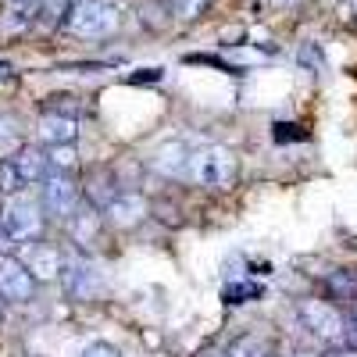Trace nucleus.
Wrapping results in <instances>:
<instances>
[{
  "mask_svg": "<svg viewBox=\"0 0 357 357\" xmlns=\"http://www.w3.org/2000/svg\"><path fill=\"white\" fill-rule=\"evenodd\" d=\"M240 175V158H236L229 146H200L193 151V161H190V172L186 178L193 186H204V190H229Z\"/></svg>",
  "mask_w": 357,
  "mask_h": 357,
  "instance_id": "nucleus-1",
  "label": "nucleus"
},
{
  "mask_svg": "<svg viewBox=\"0 0 357 357\" xmlns=\"http://www.w3.org/2000/svg\"><path fill=\"white\" fill-rule=\"evenodd\" d=\"M118 25H122V8L111 4V0H79L72 18L65 22L68 33L82 40H104L118 33Z\"/></svg>",
  "mask_w": 357,
  "mask_h": 357,
  "instance_id": "nucleus-2",
  "label": "nucleus"
},
{
  "mask_svg": "<svg viewBox=\"0 0 357 357\" xmlns=\"http://www.w3.org/2000/svg\"><path fill=\"white\" fill-rule=\"evenodd\" d=\"M0 222H4L15 247H29L43 236V204L25 200V197H11L8 207L0 211Z\"/></svg>",
  "mask_w": 357,
  "mask_h": 357,
  "instance_id": "nucleus-3",
  "label": "nucleus"
},
{
  "mask_svg": "<svg viewBox=\"0 0 357 357\" xmlns=\"http://www.w3.org/2000/svg\"><path fill=\"white\" fill-rule=\"evenodd\" d=\"M296 314L307 329L325 340V343H343V325H347V314H340V307L333 301H321V296H304L296 304Z\"/></svg>",
  "mask_w": 357,
  "mask_h": 357,
  "instance_id": "nucleus-4",
  "label": "nucleus"
},
{
  "mask_svg": "<svg viewBox=\"0 0 357 357\" xmlns=\"http://www.w3.org/2000/svg\"><path fill=\"white\" fill-rule=\"evenodd\" d=\"M79 200H82V186L75 183L72 175H61V172H54L47 175L43 183H40V204H43V211L54 215V218H72L79 211Z\"/></svg>",
  "mask_w": 357,
  "mask_h": 357,
  "instance_id": "nucleus-5",
  "label": "nucleus"
},
{
  "mask_svg": "<svg viewBox=\"0 0 357 357\" xmlns=\"http://www.w3.org/2000/svg\"><path fill=\"white\" fill-rule=\"evenodd\" d=\"M33 293H36V279L25 268V261H18L11 254H0V301L29 304V301H33Z\"/></svg>",
  "mask_w": 357,
  "mask_h": 357,
  "instance_id": "nucleus-6",
  "label": "nucleus"
},
{
  "mask_svg": "<svg viewBox=\"0 0 357 357\" xmlns=\"http://www.w3.org/2000/svg\"><path fill=\"white\" fill-rule=\"evenodd\" d=\"M190 161H193V151L186 139H165L151 154V172H158L165 178H186Z\"/></svg>",
  "mask_w": 357,
  "mask_h": 357,
  "instance_id": "nucleus-7",
  "label": "nucleus"
},
{
  "mask_svg": "<svg viewBox=\"0 0 357 357\" xmlns=\"http://www.w3.org/2000/svg\"><path fill=\"white\" fill-rule=\"evenodd\" d=\"M146 215H151V207H146V197L143 193H132V190H122L107 207H104V218L114 225V229H136Z\"/></svg>",
  "mask_w": 357,
  "mask_h": 357,
  "instance_id": "nucleus-8",
  "label": "nucleus"
},
{
  "mask_svg": "<svg viewBox=\"0 0 357 357\" xmlns=\"http://www.w3.org/2000/svg\"><path fill=\"white\" fill-rule=\"evenodd\" d=\"M25 268L33 272L36 282H54V279H61V272H65V254L57 247H50V243H29Z\"/></svg>",
  "mask_w": 357,
  "mask_h": 357,
  "instance_id": "nucleus-9",
  "label": "nucleus"
},
{
  "mask_svg": "<svg viewBox=\"0 0 357 357\" xmlns=\"http://www.w3.org/2000/svg\"><path fill=\"white\" fill-rule=\"evenodd\" d=\"M36 132H40V139H43L47 146H65V143H75V136H79V118L57 114V111H43Z\"/></svg>",
  "mask_w": 357,
  "mask_h": 357,
  "instance_id": "nucleus-10",
  "label": "nucleus"
},
{
  "mask_svg": "<svg viewBox=\"0 0 357 357\" xmlns=\"http://www.w3.org/2000/svg\"><path fill=\"white\" fill-rule=\"evenodd\" d=\"M61 282H65L68 296H75V301H86V296H93V289H97L93 264H89V261H82V257H65V272H61Z\"/></svg>",
  "mask_w": 357,
  "mask_h": 357,
  "instance_id": "nucleus-11",
  "label": "nucleus"
},
{
  "mask_svg": "<svg viewBox=\"0 0 357 357\" xmlns=\"http://www.w3.org/2000/svg\"><path fill=\"white\" fill-rule=\"evenodd\" d=\"M11 161H15L25 186H36V183H43L47 175H54L50 158H47V151H40V146H22V151H15Z\"/></svg>",
  "mask_w": 357,
  "mask_h": 357,
  "instance_id": "nucleus-12",
  "label": "nucleus"
},
{
  "mask_svg": "<svg viewBox=\"0 0 357 357\" xmlns=\"http://www.w3.org/2000/svg\"><path fill=\"white\" fill-rule=\"evenodd\" d=\"M100 215H104V211H97V207H79V211L68 218V232H72V240H75L79 247H89V243L97 240Z\"/></svg>",
  "mask_w": 357,
  "mask_h": 357,
  "instance_id": "nucleus-13",
  "label": "nucleus"
},
{
  "mask_svg": "<svg viewBox=\"0 0 357 357\" xmlns=\"http://www.w3.org/2000/svg\"><path fill=\"white\" fill-rule=\"evenodd\" d=\"M118 193H122V190H118V178H114L107 168H100V172L89 175V186H86V200H89V207L104 211V207H107Z\"/></svg>",
  "mask_w": 357,
  "mask_h": 357,
  "instance_id": "nucleus-14",
  "label": "nucleus"
},
{
  "mask_svg": "<svg viewBox=\"0 0 357 357\" xmlns=\"http://www.w3.org/2000/svg\"><path fill=\"white\" fill-rule=\"evenodd\" d=\"M40 8H43V0H4V29L18 33V29L33 25L40 18Z\"/></svg>",
  "mask_w": 357,
  "mask_h": 357,
  "instance_id": "nucleus-15",
  "label": "nucleus"
},
{
  "mask_svg": "<svg viewBox=\"0 0 357 357\" xmlns=\"http://www.w3.org/2000/svg\"><path fill=\"white\" fill-rule=\"evenodd\" d=\"M75 4H79V0H43L36 25H40V29H65V22L72 18Z\"/></svg>",
  "mask_w": 357,
  "mask_h": 357,
  "instance_id": "nucleus-16",
  "label": "nucleus"
},
{
  "mask_svg": "<svg viewBox=\"0 0 357 357\" xmlns=\"http://www.w3.org/2000/svg\"><path fill=\"white\" fill-rule=\"evenodd\" d=\"M325 293H329L333 301H357V275L347 272V268H333V272L325 275Z\"/></svg>",
  "mask_w": 357,
  "mask_h": 357,
  "instance_id": "nucleus-17",
  "label": "nucleus"
},
{
  "mask_svg": "<svg viewBox=\"0 0 357 357\" xmlns=\"http://www.w3.org/2000/svg\"><path fill=\"white\" fill-rule=\"evenodd\" d=\"M261 296H264V286H261V282H254V279H240V282H229V286L222 289V301H225L229 307H240V304L261 301Z\"/></svg>",
  "mask_w": 357,
  "mask_h": 357,
  "instance_id": "nucleus-18",
  "label": "nucleus"
},
{
  "mask_svg": "<svg viewBox=\"0 0 357 357\" xmlns=\"http://www.w3.org/2000/svg\"><path fill=\"white\" fill-rule=\"evenodd\" d=\"M47 158H50V168L61 172V175H72L75 165H79V154H75V143H65V146H47Z\"/></svg>",
  "mask_w": 357,
  "mask_h": 357,
  "instance_id": "nucleus-19",
  "label": "nucleus"
},
{
  "mask_svg": "<svg viewBox=\"0 0 357 357\" xmlns=\"http://www.w3.org/2000/svg\"><path fill=\"white\" fill-rule=\"evenodd\" d=\"M22 186H25V183H22V175H18L15 161H11V158H4V161H0V200L18 197V190H22Z\"/></svg>",
  "mask_w": 357,
  "mask_h": 357,
  "instance_id": "nucleus-20",
  "label": "nucleus"
},
{
  "mask_svg": "<svg viewBox=\"0 0 357 357\" xmlns=\"http://www.w3.org/2000/svg\"><path fill=\"white\" fill-rule=\"evenodd\" d=\"M207 8H211V0H172V15L178 22H197L207 15Z\"/></svg>",
  "mask_w": 357,
  "mask_h": 357,
  "instance_id": "nucleus-21",
  "label": "nucleus"
},
{
  "mask_svg": "<svg viewBox=\"0 0 357 357\" xmlns=\"http://www.w3.org/2000/svg\"><path fill=\"white\" fill-rule=\"evenodd\" d=\"M229 357H268V347L261 336H240L229 347Z\"/></svg>",
  "mask_w": 357,
  "mask_h": 357,
  "instance_id": "nucleus-22",
  "label": "nucleus"
},
{
  "mask_svg": "<svg viewBox=\"0 0 357 357\" xmlns=\"http://www.w3.org/2000/svg\"><path fill=\"white\" fill-rule=\"evenodd\" d=\"M22 136H18V122L15 118H0V158L8 151H22Z\"/></svg>",
  "mask_w": 357,
  "mask_h": 357,
  "instance_id": "nucleus-23",
  "label": "nucleus"
},
{
  "mask_svg": "<svg viewBox=\"0 0 357 357\" xmlns=\"http://www.w3.org/2000/svg\"><path fill=\"white\" fill-rule=\"evenodd\" d=\"M296 61H301L307 72H321V65H325V57H321V50L314 47V43H304L301 50H296Z\"/></svg>",
  "mask_w": 357,
  "mask_h": 357,
  "instance_id": "nucleus-24",
  "label": "nucleus"
},
{
  "mask_svg": "<svg viewBox=\"0 0 357 357\" xmlns=\"http://www.w3.org/2000/svg\"><path fill=\"white\" fill-rule=\"evenodd\" d=\"M79 357H122V350L118 347H111V343H86L82 350H79Z\"/></svg>",
  "mask_w": 357,
  "mask_h": 357,
  "instance_id": "nucleus-25",
  "label": "nucleus"
},
{
  "mask_svg": "<svg viewBox=\"0 0 357 357\" xmlns=\"http://www.w3.org/2000/svg\"><path fill=\"white\" fill-rule=\"evenodd\" d=\"M275 139H279V143L307 139V132H304V126H296V122H279V126H275Z\"/></svg>",
  "mask_w": 357,
  "mask_h": 357,
  "instance_id": "nucleus-26",
  "label": "nucleus"
},
{
  "mask_svg": "<svg viewBox=\"0 0 357 357\" xmlns=\"http://www.w3.org/2000/svg\"><path fill=\"white\" fill-rule=\"evenodd\" d=\"M343 347L357 350V314H347V325H343Z\"/></svg>",
  "mask_w": 357,
  "mask_h": 357,
  "instance_id": "nucleus-27",
  "label": "nucleus"
},
{
  "mask_svg": "<svg viewBox=\"0 0 357 357\" xmlns=\"http://www.w3.org/2000/svg\"><path fill=\"white\" fill-rule=\"evenodd\" d=\"M161 79V68H139L136 75H129V82H158Z\"/></svg>",
  "mask_w": 357,
  "mask_h": 357,
  "instance_id": "nucleus-28",
  "label": "nucleus"
},
{
  "mask_svg": "<svg viewBox=\"0 0 357 357\" xmlns=\"http://www.w3.org/2000/svg\"><path fill=\"white\" fill-rule=\"evenodd\" d=\"M321 357H357V350H350V347H333L329 354H321Z\"/></svg>",
  "mask_w": 357,
  "mask_h": 357,
  "instance_id": "nucleus-29",
  "label": "nucleus"
},
{
  "mask_svg": "<svg viewBox=\"0 0 357 357\" xmlns=\"http://www.w3.org/2000/svg\"><path fill=\"white\" fill-rule=\"evenodd\" d=\"M197 357H229V350H218V347H204Z\"/></svg>",
  "mask_w": 357,
  "mask_h": 357,
  "instance_id": "nucleus-30",
  "label": "nucleus"
},
{
  "mask_svg": "<svg viewBox=\"0 0 357 357\" xmlns=\"http://www.w3.org/2000/svg\"><path fill=\"white\" fill-rule=\"evenodd\" d=\"M11 79H15V68L8 61H0V82H11Z\"/></svg>",
  "mask_w": 357,
  "mask_h": 357,
  "instance_id": "nucleus-31",
  "label": "nucleus"
},
{
  "mask_svg": "<svg viewBox=\"0 0 357 357\" xmlns=\"http://www.w3.org/2000/svg\"><path fill=\"white\" fill-rule=\"evenodd\" d=\"M347 22L357 25V0H350V4H347Z\"/></svg>",
  "mask_w": 357,
  "mask_h": 357,
  "instance_id": "nucleus-32",
  "label": "nucleus"
},
{
  "mask_svg": "<svg viewBox=\"0 0 357 357\" xmlns=\"http://www.w3.org/2000/svg\"><path fill=\"white\" fill-rule=\"evenodd\" d=\"M279 4H286V8H296V4H301V0H279Z\"/></svg>",
  "mask_w": 357,
  "mask_h": 357,
  "instance_id": "nucleus-33",
  "label": "nucleus"
},
{
  "mask_svg": "<svg viewBox=\"0 0 357 357\" xmlns=\"http://www.w3.org/2000/svg\"><path fill=\"white\" fill-rule=\"evenodd\" d=\"M293 357H318V354H304V350H301V354H293Z\"/></svg>",
  "mask_w": 357,
  "mask_h": 357,
  "instance_id": "nucleus-34",
  "label": "nucleus"
},
{
  "mask_svg": "<svg viewBox=\"0 0 357 357\" xmlns=\"http://www.w3.org/2000/svg\"><path fill=\"white\" fill-rule=\"evenodd\" d=\"M0 321H4V307H0Z\"/></svg>",
  "mask_w": 357,
  "mask_h": 357,
  "instance_id": "nucleus-35",
  "label": "nucleus"
}]
</instances>
